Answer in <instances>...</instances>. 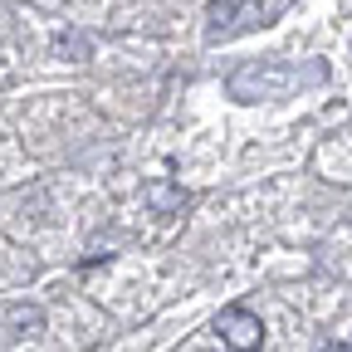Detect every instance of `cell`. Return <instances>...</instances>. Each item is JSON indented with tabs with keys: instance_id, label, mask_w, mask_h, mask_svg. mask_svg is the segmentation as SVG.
I'll return each instance as SVG.
<instances>
[{
	"instance_id": "5b68a950",
	"label": "cell",
	"mask_w": 352,
	"mask_h": 352,
	"mask_svg": "<svg viewBox=\"0 0 352 352\" xmlns=\"http://www.w3.org/2000/svg\"><path fill=\"white\" fill-rule=\"evenodd\" d=\"M54 50H59L64 59H88V54H94V39L78 34V30H64V34L54 39Z\"/></svg>"
},
{
	"instance_id": "7a4b0ae2",
	"label": "cell",
	"mask_w": 352,
	"mask_h": 352,
	"mask_svg": "<svg viewBox=\"0 0 352 352\" xmlns=\"http://www.w3.org/2000/svg\"><path fill=\"white\" fill-rule=\"evenodd\" d=\"M215 333H220V342H226L230 352H259V347H264V323H259V314H250V308H240V303H230L226 314L215 318Z\"/></svg>"
},
{
	"instance_id": "52a82bcc",
	"label": "cell",
	"mask_w": 352,
	"mask_h": 352,
	"mask_svg": "<svg viewBox=\"0 0 352 352\" xmlns=\"http://www.w3.org/2000/svg\"><path fill=\"white\" fill-rule=\"evenodd\" d=\"M318 352H352V342H323Z\"/></svg>"
},
{
	"instance_id": "3957f363",
	"label": "cell",
	"mask_w": 352,
	"mask_h": 352,
	"mask_svg": "<svg viewBox=\"0 0 352 352\" xmlns=\"http://www.w3.org/2000/svg\"><path fill=\"white\" fill-rule=\"evenodd\" d=\"M142 201H147L157 215H182V206H186V191L176 186V182H147V186H142Z\"/></svg>"
},
{
	"instance_id": "8992f818",
	"label": "cell",
	"mask_w": 352,
	"mask_h": 352,
	"mask_svg": "<svg viewBox=\"0 0 352 352\" xmlns=\"http://www.w3.org/2000/svg\"><path fill=\"white\" fill-rule=\"evenodd\" d=\"M108 259H113V254H108V250H103V254H88V259H83V264H78V270H98V264H108Z\"/></svg>"
},
{
	"instance_id": "277c9868",
	"label": "cell",
	"mask_w": 352,
	"mask_h": 352,
	"mask_svg": "<svg viewBox=\"0 0 352 352\" xmlns=\"http://www.w3.org/2000/svg\"><path fill=\"white\" fill-rule=\"evenodd\" d=\"M10 328H15V338H34V333H44V308H34V303H15V308H10Z\"/></svg>"
},
{
	"instance_id": "6da1fadb",
	"label": "cell",
	"mask_w": 352,
	"mask_h": 352,
	"mask_svg": "<svg viewBox=\"0 0 352 352\" xmlns=\"http://www.w3.org/2000/svg\"><path fill=\"white\" fill-rule=\"evenodd\" d=\"M328 78V64H284V59H259V64H245L230 74V98L240 103H259V98H284L303 83H323Z\"/></svg>"
}]
</instances>
